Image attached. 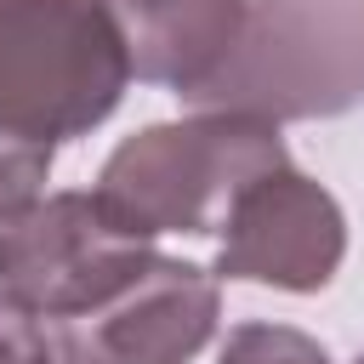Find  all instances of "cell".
I'll return each instance as SVG.
<instances>
[{"instance_id":"cell-12","label":"cell","mask_w":364,"mask_h":364,"mask_svg":"<svg viewBox=\"0 0 364 364\" xmlns=\"http://www.w3.org/2000/svg\"><path fill=\"white\" fill-rule=\"evenodd\" d=\"M57 364H68V358H57Z\"/></svg>"},{"instance_id":"cell-7","label":"cell","mask_w":364,"mask_h":364,"mask_svg":"<svg viewBox=\"0 0 364 364\" xmlns=\"http://www.w3.org/2000/svg\"><path fill=\"white\" fill-rule=\"evenodd\" d=\"M102 6L125 40L131 74L176 91L182 102L228 68L250 17V0H102Z\"/></svg>"},{"instance_id":"cell-4","label":"cell","mask_w":364,"mask_h":364,"mask_svg":"<svg viewBox=\"0 0 364 364\" xmlns=\"http://www.w3.org/2000/svg\"><path fill=\"white\" fill-rule=\"evenodd\" d=\"M154 262V239H136L91 193H40L0 222V290L40 318H80L114 301Z\"/></svg>"},{"instance_id":"cell-1","label":"cell","mask_w":364,"mask_h":364,"mask_svg":"<svg viewBox=\"0 0 364 364\" xmlns=\"http://www.w3.org/2000/svg\"><path fill=\"white\" fill-rule=\"evenodd\" d=\"M279 165H290L279 125L245 114H193L125 136L97 176V199L136 239L222 233L239 193Z\"/></svg>"},{"instance_id":"cell-5","label":"cell","mask_w":364,"mask_h":364,"mask_svg":"<svg viewBox=\"0 0 364 364\" xmlns=\"http://www.w3.org/2000/svg\"><path fill=\"white\" fill-rule=\"evenodd\" d=\"M341 256H347V216L336 193L301 176L296 165H279L262 182H250L228 210L210 273L313 296L336 279Z\"/></svg>"},{"instance_id":"cell-10","label":"cell","mask_w":364,"mask_h":364,"mask_svg":"<svg viewBox=\"0 0 364 364\" xmlns=\"http://www.w3.org/2000/svg\"><path fill=\"white\" fill-rule=\"evenodd\" d=\"M57 330L40 324V313H28L17 296L0 290V364H57Z\"/></svg>"},{"instance_id":"cell-2","label":"cell","mask_w":364,"mask_h":364,"mask_svg":"<svg viewBox=\"0 0 364 364\" xmlns=\"http://www.w3.org/2000/svg\"><path fill=\"white\" fill-rule=\"evenodd\" d=\"M131 85L102 0H0V136L57 148L97 131Z\"/></svg>"},{"instance_id":"cell-11","label":"cell","mask_w":364,"mask_h":364,"mask_svg":"<svg viewBox=\"0 0 364 364\" xmlns=\"http://www.w3.org/2000/svg\"><path fill=\"white\" fill-rule=\"evenodd\" d=\"M353 364H364V353H358V358H353Z\"/></svg>"},{"instance_id":"cell-3","label":"cell","mask_w":364,"mask_h":364,"mask_svg":"<svg viewBox=\"0 0 364 364\" xmlns=\"http://www.w3.org/2000/svg\"><path fill=\"white\" fill-rule=\"evenodd\" d=\"M199 114L336 119L364 102V0H250L228 68L188 97Z\"/></svg>"},{"instance_id":"cell-9","label":"cell","mask_w":364,"mask_h":364,"mask_svg":"<svg viewBox=\"0 0 364 364\" xmlns=\"http://www.w3.org/2000/svg\"><path fill=\"white\" fill-rule=\"evenodd\" d=\"M46 176H51V148L0 136V222L17 216L23 205H34L46 193Z\"/></svg>"},{"instance_id":"cell-6","label":"cell","mask_w":364,"mask_h":364,"mask_svg":"<svg viewBox=\"0 0 364 364\" xmlns=\"http://www.w3.org/2000/svg\"><path fill=\"white\" fill-rule=\"evenodd\" d=\"M222 318V279L199 262L154 256L114 301L63 318L57 353L68 364H188Z\"/></svg>"},{"instance_id":"cell-8","label":"cell","mask_w":364,"mask_h":364,"mask_svg":"<svg viewBox=\"0 0 364 364\" xmlns=\"http://www.w3.org/2000/svg\"><path fill=\"white\" fill-rule=\"evenodd\" d=\"M216 364H330V353L307 330H290V324H239L222 341Z\"/></svg>"}]
</instances>
